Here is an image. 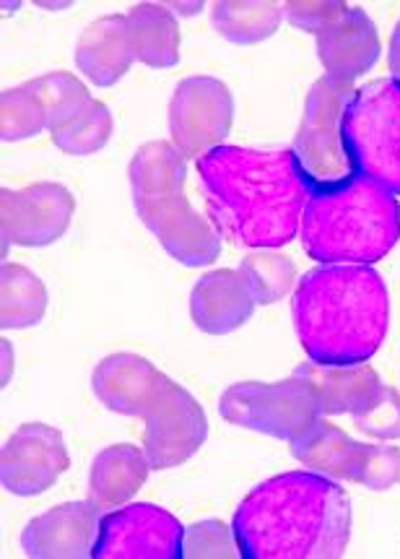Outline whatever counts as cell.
Returning <instances> with one entry per match:
<instances>
[{
    "instance_id": "obj_3",
    "label": "cell",
    "mask_w": 400,
    "mask_h": 559,
    "mask_svg": "<svg viewBox=\"0 0 400 559\" xmlns=\"http://www.w3.org/2000/svg\"><path fill=\"white\" fill-rule=\"evenodd\" d=\"M388 323V286L372 265H323L296 284L294 329L315 365H364L383 346Z\"/></svg>"
},
{
    "instance_id": "obj_17",
    "label": "cell",
    "mask_w": 400,
    "mask_h": 559,
    "mask_svg": "<svg viewBox=\"0 0 400 559\" xmlns=\"http://www.w3.org/2000/svg\"><path fill=\"white\" fill-rule=\"evenodd\" d=\"M255 310L253 292L240 271H211L190 295V316L201 331L223 336L247 323Z\"/></svg>"
},
{
    "instance_id": "obj_28",
    "label": "cell",
    "mask_w": 400,
    "mask_h": 559,
    "mask_svg": "<svg viewBox=\"0 0 400 559\" xmlns=\"http://www.w3.org/2000/svg\"><path fill=\"white\" fill-rule=\"evenodd\" d=\"M356 427L377 440L400 438V393L379 383L354 412Z\"/></svg>"
},
{
    "instance_id": "obj_33",
    "label": "cell",
    "mask_w": 400,
    "mask_h": 559,
    "mask_svg": "<svg viewBox=\"0 0 400 559\" xmlns=\"http://www.w3.org/2000/svg\"><path fill=\"white\" fill-rule=\"evenodd\" d=\"M390 71H392V79L400 81V22L396 26V32H392V39H390Z\"/></svg>"
},
{
    "instance_id": "obj_1",
    "label": "cell",
    "mask_w": 400,
    "mask_h": 559,
    "mask_svg": "<svg viewBox=\"0 0 400 559\" xmlns=\"http://www.w3.org/2000/svg\"><path fill=\"white\" fill-rule=\"evenodd\" d=\"M198 175L221 237L245 248H281L294 240L312 182L291 148L260 152L221 143L198 156Z\"/></svg>"
},
{
    "instance_id": "obj_30",
    "label": "cell",
    "mask_w": 400,
    "mask_h": 559,
    "mask_svg": "<svg viewBox=\"0 0 400 559\" xmlns=\"http://www.w3.org/2000/svg\"><path fill=\"white\" fill-rule=\"evenodd\" d=\"M182 557H242L234 531H227L221 521H201L185 531Z\"/></svg>"
},
{
    "instance_id": "obj_25",
    "label": "cell",
    "mask_w": 400,
    "mask_h": 559,
    "mask_svg": "<svg viewBox=\"0 0 400 559\" xmlns=\"http://www.w3.org/2000/svg\"><path fill=\"white\" fill-rule=\"evenodd\" d=\"M24 88L32 92L39 105H43L47 128H50V131H56V128L65 126L71 118H76V115L92 102L86 86L81 84L76 76L63 71L45 73V76L32 79L29 84H24Z\"/></svg>"
},
{
    "instance_id": "obj_32",
    "label": "cell",
    "mask_w": 400,
    "mask_h": 559,
    "mask_svg": "<svg viewBox=\"0 0 400 559\" xmlns=\"http://www.w3.org/2000/svg\"><path fill=\"white\" fill-rule=\"evenodd\" d=\"M346 11H349L346 3H294V0H291V3L283 5V13L289 16V22L312 34H320L328 29V26L336 24Z\"/></svg>"
},
{
    "instance_id": "obj_29",
    "label": "cell",
    "mask_w": 400,
    "mask_h": 559,
    "mask_svg": "<svg viewBox=\"0 0 400 559\" xmlns=\"http://www.w3.org/2000/svg\"><path fill=\"white\" fill-rule=\"evenodd\" d=\"M47 128L43 105L26 88H9L3 92V141L34 139Z\"/></svg>"
},
{
    "instance_id": "obj_19",
    "label": "cell",
    "mask_w": 400,
    "mask_h": 559,
    "mask_svg": "<svg viewBox=\"0 0 400 559\" xmlns=\"http://www.w3.org/2000/svg\"><path fill=\"white\" fill-rule=\"evenodd\" d=\"M148 472H151V463L144 450L125 445V442L105 448L94 459L89 474V502L99 513L123 508L144 487Z\"/></svg>"
},
{
    "instance_id": "obj_10",
    "label": "cell",
    "mask_w": 400,
    "mask_h": 559,
    "mask_svg": "<svg viewBox=\"0 0 400 559\" xmlns=\"http://www.w3.org/2000/svg\"><path fill=\"white\" fill-rule=\"evenodd\" d=\"M234 99L221 81L193 76L180 81L169 102V131L174 146L185 156H203L221 146L232 131Z\"/></svg>"
},
{
    "instance_id": "obj_4",
    "label": "cell",
    "mask_w": 400,
    "mask_h": 559,
    "mask_svg": "<svg viewBox=\"0 0 400 559\" xmlns=\"http://www.w3.org/2000/svg\"><path fill=\"white\" fill-rule=\"evenodd\" d=\"M300 231L304 250L315 261L369 265L398 242V198L367 177L349 175L336 186L312 190Z\"/></svg>"
},
{
    "instance_id": "obj_27",
    "label": "cell",
    "mask_w": 400,
    "mask_h": 559,
    "mask_svg": "<svg viewBox=\"0 0 400 559\" xmlns=\"http://www.w3.org/2000/svg\"><path fill=\"white\" fill-rule=\"evenodd\" d=\"M240 274L245 276L250 292H253L255 305L278 302L281 297H287V292L296 282L294 263L278 252H253L242 261Z\"/></svg>"
},
{
    "instance_id": "obj_8",
    "label": "cell",
    "mask_w": 400,
    "mask_h": 559,
    "mask_svg": "<svg viewBox=\"0 0 400 559\" xmlns=\"http://www.w3.org/2000/svg\"><path fill=\"white\" fill-rule=\"evenodd\" d=\"M219 412L237 427L289 442L302 438L323 414L315 395L296 374L281 383H237L227 388Z\"/></svg>"
},
{
    "instance_id": "obj_12",
    "label": "cell",
    "mask_w": 400,
    "mask_h": 559,
    "mask_svg": "<svg viewBox=\"0 0 400 559\" xmlns=\"http://www.w3.org/2000/svg\"><path fill=\"white\" fill-rule=\"evenodd\" d=\"M65 440L50 425H24L11 435L0 459V479L11 495L37 497L68 472Z\"/></svg>"
},
{
    "instance_id": "obj_34",
    "label": "cell",
    "mask_w": 400,
    "mask_h": 559,
    "mask_svg": "<svg viewBox=\"0 0 400 559\" xmlns=\"http://www.w3.org/2000/svg\"><path fill=\"white\" fill-rule=\"evenodd\" d=\"M11 357H13V349L9 341H3V385L11 380Z\"/></svg>"
},
{
    "instance_id": "obj_22",
    "label": "cell",
    "mask_w": 400,
    "mask_h": 559,
    "mask_svg": "<svg viewBox=\"0 0 400 559\" xmlns=\"http://www.w3.org/2000/svg\"><path fill=\"white\" fill-rule=\"evenodd\" d=\"M128 34L135 60L151 68H172L180 60V29L172 11L161 3L133 5L128 13Z\"/></svg>"
},
{
    "instance_id": "obj_16",
    "label": "cell",
    "mask_w": 400,
    "mask_h": 559,
    "mask_svg": "<svg viewBox=\"0 0 400 559\" xmlns=\"http://www.w3.org/2000/svg\"><path fill=\"white\" fill-rule=\"evenodd\" d=\"M317 56L336 84L351 86V81L367 73L379 58V37L364 9H349L317 34Z\"/></svg>"
},
{
    "instance_id": "obj_15",
    "label": "cell",
    "mask_w": 400,
    "mask_h": 559,
    "mask_svg": "<svg viewBox=\"0 0 400 559\" xmlns=\"http://www.w3.org/2000/svg\"><path fill=\"white\" fill-rule=\"evenodd\" d=\"M169 385V378L138 354H112L97 365L92 374V388L97 399L110 412L138 417L159 399Z\"/></svg>"
},
{
    "instance_id": "obj_18",
    "label": "cell",
    "mask_w": 400,
    "mask_h": 559,
    "mask_svg": "<svg viewBox=\"0 0 400 559\" xmlns=\"http://www.w3.org/2000/svg\"><path fill=\"white\" fill-rule=\"evenodd\" d=\"M135 60L128 19L120 13L101 16L81 32L76 45V66L97 86H112L131 71Z\"/></svg>"
},
{
    "instance_id": "obj_7",
    "label": "cell",
    "mask_w": 400,
    "mask_h": 559,
    "mask_svg": "<svg viewBox=\"0 0 400 559\" xmlns=\"http://www.w3.org/2000/svg\"><path fill=\"white\" fill-rule=\"evenodd\" d=\"M354 88L323 76L315 81L304 105V118L291 152L312 182V190L336 186L351 173L343 143V115Z\"/></svg>"
},
{
    "instance_id": "obj_13",
    "label": "cell",
    "mask_w": 400,
    "mask_h": 559,
    "mask_svg": "<svg viewBox=\"0 0 400 559\" xmlns=\"http://www.w3.org/2000/svg\"><path fill=\"white\" fill-rule=\"evenodd\" d=\"M3 240L26 248H43L60 240L71 227L73 201L71 190L58 182H37V186L9 190L3 188Z\"/></svg>"
},
{
    "instance_id": "obj_24",
    "label": "cell",
    "mask_w": 400,
    "mask_h": 559,
    "mask_svg": "<svg viewBox=\"0 0 400 559\" xmlns=\"http://www.w3.org/2000/svg\"><path fill=\"white\" fill-rule=\"evenodd\" d=\"M47 310V289L24 265H3V329L19 331L37 325Z\"/></svg>"
},
{
    "instance_id": "obj_11",
    "label": "cell",
    "mask_w": 400,
    "mask_h": 559,
    "mask_svg": "<svg viewBox=\"0 0 400 559\" xmlns=\"http://www.w3.org/2000/svg\"><path fill=\"white\" fill-rule=\"evenodd\" d=\"M144 417V453L151 463V472H165L185 463L190 455L198 453L208 435V421L201 404L172 380L148 406Z\"/></svg>"
},
{
    "instance_id": "obj_9",
    "label": "cell",
    "mask_w": 400,
    "mask_h": 559,
    "mask_svg": "<svg viewBox=\"0 0 400 559\" xmlns=\"http://www.w3.org/2000/svg\"><path fill=\"white\" fill-rule=\"evenodd\" d=\"M185 528L156 504H128L101 515L94 557L99 559H180Z\"/></svg>"
},
{
    "instance_id": "obj_26",
    "label": "cell",
    "mask_w": 400,
    "mask_h": 559,
    "mask_svg": "<svg viewBox=\"0 0 400 559\" xmlns=\"http://www.w3.org/2000/svg\"><path fill=\"white\" fill-rule=\"evenodd\" d=\"M50 133L60 152L73 156H89L94 152H99V148L110 141L112 112L107 110V105L92 99L76 118H71L65 126H60Z\"/></svg>"
},
{
    "instance_id": "obj_31",
    "label": "cell",
    "mask_w": 400,
    "mask_h": 559,
    "mask_svg": "<svg viewBox=\"0 0 400 559\" xmlns=\"http://www.w3.org/2000/svg\"><path fill=\"white\" fill-rule=\"evenodd\" d=\"M398 481H400V450L392 445H367L356 484H364V487L375 489V492H385V489L396 487Z\"/></svg>"
},
{
    "instance_id": "obj_21",
    "label": "cell",
    "mask_w": 400,
    "mask_h": 559,
    "mask_svg": "<svg viewBox=\"0 0 400 559\" xmlns=\"http://www.w3.org/2000/svg\"><path fill=\"white\" fill-rule=\"evenodd\" d=\"M296 378L310 388L323 414L354 412L375 388L383 383L379 374L367 365L328 367V365H302L296 367Z\"/></svg>"
},
{
    "instance_id": "obj_14",
    "label": "cell",
    "mask_w": 400,
    "mask_h": 559,
    "mask_svg": "<svg viewBox=\"0 0 400 559\" xmlns=\"http://www.w3.org/2000/svg\"><path fill=\"white\" fill-rule=\"evenodd\" d=\"M99 521V510L92 502L58 504L24 528L22 547L26 555L39 559L94 557Z\"/></svg>"
},
{
    "instance_id": "obj_23",
    "label": "cell",
    "mask_w": 400,
    "mask_h": 559,
    "mask_svg": "<svg viewBox=\"0 0 400 559\" xmlns=\"http://www.w3.org/2000/svg\"><path fill=\"white\" fill-rule=\"evenodd\" d=\"M281 13L283 5L266 3V0H257V3L227 0V3H214L211 24L229 43L253 45L268 39L278 29Z\"/></svg>"
},
{
    "instance_id": "obj_6",
    "label": "cell",
    "mask_w": 400,
    "mask_h": 559,
    "mask_svg": "<svg viewBox=\"0 0 400 559\" xmlns=\"http://www.w3.org/2000/svg\"><path fill=\"white\" fill-rule=\"evenodd\" d=\"M351 173L400 195V81L379 79L354 88L343 115Z\"/></svg>"
},
{
    "instance_id": "obj_2",
    "label": "cell",
    "mask_w": 400,
    "mask_h": 559,
    "mask_svg": "<svg viewBox=\"0 0 400 559\" xmlns=\"http://www.w3.org/2000/svg\"><path fill=\"white\" fill-rule=\"evenodd\" d=\"M232 531L245 559H336L351 536V500L330 476L281 474L242 500Z\"/></svg>"
},
{
    "instance_id": "obj_5",
    "label": "cell",
    "mask_w": 400,
    "mask_h": 559,
    "mask_svg": "<svg viewBox=\"0 0 400 559\" xmlns=\"http://www.w3.org/2000/svg\"><path fill=\"white\" fill-rule=\"evenodd\" d=\"M131 190L141 222L182 265H208L219 255L221 240L211 222L201 219L182 193L187 159L174 143L151 141L131 162Z\"/></svg>"
},
{
    "instance_id": "obj_20",
    "label": "cell",
    "mask_w": 400,
    "mask_h": 559,
    "mask_svg": "<svg viewBox=\"0 0 400 559\" xmlns=\"http://www.w3.org/2000/svg\"><path fill=\"white\" fill-rule=\"evenodd\" d=\"M364 450H367V445H359L349 435L325 419H317L302 438L291 442V455L296 461L304 463L312 472L346 481L359 479Z\"/></svg>"
}]
</instances>
